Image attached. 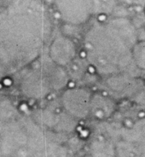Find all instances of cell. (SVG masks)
<instances>
[{"mask_svg": "<svg viewBox=\"0 0 145 157\" xmlns=\"http://www.w3.org/2000/svg\"><path fill=\"white\" fill-rule=\"evenodd\" d=\"M125 141L134 147L137 157H145V119L127 132Z\"/></svg>", "mask_w": 145, "mask_h": 157, "instance_id": "cell-1", "label": "cell"}, {"mask_svg": "<svg viewBox=\"0 0 145 157\" xmlns=\"http://www.w3.org/2000/svg\"><path fill=\"white\" fill-rule=\"evenodd\" d=\"M92 157H114L115 147L106 142H98L91 148Z\"/></svg>", "mask_w": 145, "mask_h": 157, "instance_id": "cell-2", "label": "cell"}]
</instances>
